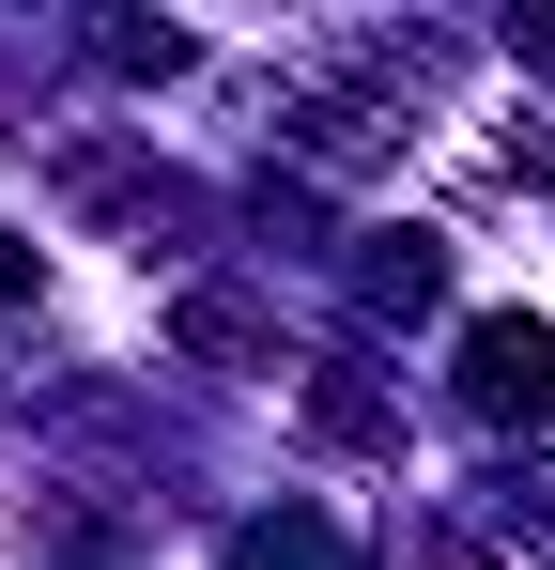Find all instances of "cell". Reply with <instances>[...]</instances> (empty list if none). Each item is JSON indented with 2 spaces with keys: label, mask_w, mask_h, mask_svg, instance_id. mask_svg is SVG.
<instances>
[{
  "label": "cell",
  "mask_w": 555,
  "mask_h": 570,
  "mask_svg": "<svg viewBox=\"0 0 555 570\" xmlns=\"http://www.w3.org/2000/svg\"><path fill=\"white\" fill-rule=\"evenodd\" d=\"M16 278H31V263H16V232H0V293H16Z\"/></svg>",
  "instance_id": "1"
}]
</instances>
